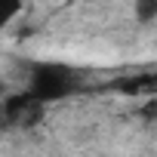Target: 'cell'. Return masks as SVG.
Returning a JSON list of instances; mask_svg holds the SVG:
<instances>
[{"mask_svg":"<svg viewBox=\"0 0 157 157\" xmlns=\"http://www.w3.org/2000/svg\"><path fill=\"white\" fill-rule=\"evenodd\" d=\"M80 86H83V77L77 68H71L65 62H37L28 71L25 93L46 108V105H56L74 93H80Z\"/></svg>","mask_w":157,"mask_h":157,"instance_id":"obj_1","label":"cell"},{"mask_svg":"<svg viewBox=\"0 0 157 157\" xmlns=\"http://www.w3.org/2000/svg\"><path fill=\"white\" fill-rule=\"evenodd\" d=\"M25 3H31V0H25Z\"/></svg>","mask_w":157,"mask_h":157,"instance_id":"obj_5","label":"cell"},{"mask_svg":"<svg viewBox=\"0 0 157 157\" xmlns=\"http://www.w3.org/2000/svg\"><path fill=\"white\" fill-rule=\"evenodd\" d=\"M0 114H3V120L13 123V126H31V123H37V120L43 117V105L34 102V99L22 90V93H16V96H10V99L3 102Z\"/></svg>","mask_w":157,"mask_h":157,"instance_id":"obj_2","label":"cell"},{"mask_svg":"<svg viewBox=\"0 0 157 157\" xmlns=\"http://www.w3.org/2000/svg\"><path fill=\"white\" fill-rule=\"evenodd\" d=\"M25 10V0H0V31H6Z\"/></svg>","mask_w":157,"mask_h":157,"instance_id":"obj_3","label":"cell"},{"mask_svg":"<svg viewBox=\"0 0 157 157\" xmlns=\"http://www.w3.org/2000/svg\"><path fill=\"white\" fill-rule=\"evenodd\" d=\"M132 16L139 19V25L157 22V0H132Z\"/></svg>","mask_w":157,"mask_h":157,"instance_id":"obj_4","label":"cell"}]
</instances>
